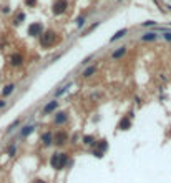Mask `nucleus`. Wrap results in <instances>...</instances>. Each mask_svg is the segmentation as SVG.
Instances as JSON below:
<instances>
[{
	"mask_svg": "<svg viewBox=\"0 0 171 183\" xmlns=\"http://www.w3.org/2000/svg\"><path fill=\"white\" fill-rule=\"evenodd\" d=\"M67 163H68V157L65 155V153H55V155H52V158H50V165H52L55 170H62V168H65Z\"/></svg>",
	"mask_w": 171,
	"mask_h": 183,
	"instance_id": "f257e3e1",
	"label": "nucleus"
},
{
	"mask_svg": "<svg viewBox=\"0 0 171 183\" xmlns=\"http://www.w3.org/2000/svg\"><path fill=\"white\" fill-rule=\"evenodd\" d=\"M55 42H57V33H55V32L48 30V32H45V33H42V37H40L42 47H45V48H50V47L55 45Z\"/></svg>",
	"mask_w": 171,
	"mask_h": 183,
	"instance_id": "f03ea898",
	"label": "nucleus"
},
{
	"mask_svg": "<svg viewBox=\"0 0 171 183\" xmlns=\"http://www.w3.org/2000/svg\"><path fill=\"white\" fill-rule=\"evenodd\" d=\"M67 142H68V133H67V132L58 130V132L53 133V143H55V145L62 147V145H65Z\"/></svg>",
	"mask_w": 171,
	"mask_h": 183,
	"instance_id": "7ed1b4c3",
	"label": "nucleus"
},
{
	"mask_svg": "<svg viewBox=\"0 0 171 183\" xmlns=\"http://www.w3.org/2000/svg\"><path fill=\"white\" fill-rule=\"evenodd\" d=\"M67 7H68V2L67 0H55V4H53V13L55 15H62L63 12L67 10Z\"/></svg>",
	"mask_w": 171,
	"mask_h": 183,
	"instance_id": "20e7f679",
	"label": "nucleus"
},
{
	"mask_svg": "<svg viewBox=\"0 0 171 183\" xmlns=\"http://www.w3.org/2000/svg\"><path fill=\"white\" fill-rule=\"evenodd\" d=\"M42 32H43V27H42V23H32V25L28 27V35H32V37L42 35Z\"/></svg>",
	"mask_w": 171,
	"mask_h": 183,
	"instance_id": "39448f33",
	"label": "nucleus"
},
{
	"mask_svg": "<svg viewBox=\"0 0 171 183\" xmlns=\"http://www.w3.org/2000/svg\"><path fill=\"white\" fill-rule=\"evenodd\" d=\"M95 145H96L98 148H96V150L93 152V155H96L98 158H100V157H103V152L106 150V148H108V143H106V140H100V142H98V143H95Z\"/></svg>",
	"mask_w": 171,
	"mask_h": 183,
	"instance_id": "423d86ee",
	"label": "nucleus"
},
{
	"mask_svg": "<svg viewBox=\"0 0 171 183\" xmlns=\"http://www.w3.org/2000/svg\"><path fill=\"white\" fill-rule=\"evenodd\" d=\"M58 107V102L57 100H52L50 103H47L45 107H43V110H42V113L43 115H48V113H52V112H55V108Z\"/></svg>",
	"mask_w": 171,
	"mask_h": 183,
	"instance_id": "0eeeda50",
	"label": "nucleus"
},
{
	"mask_svg": "<svg viewBox=\"0 0 171 183\" xmlns=\"http://www.w3.org/2000/svg\"><path fill=\"white\" fill-rule=\"evenodd\" d=\"M130 127H131V120H130V117L121 118V122H120V125H118L120 130H128Z\"/></svg>",
	"mask_w": 171,
	"mask_h": 183,
	"instance_id": "6e6552de",
	"label": "nucleus"
},
{
	"mask_svg": "<svg viewBox=\"0 0 171 183\" xmlns=\"http://www.w3.org/2000/svg\"><path fill=\"white\" fill-rule=\"evenodd\" d=\"M67 120H68V115H67V113H63V112L58 113L57 117H55V123H57V125H63Z\"/></svg>",
	"mask_w": 171,
	"mask_h": 183,
	"instance_id": "1a4fd4ad",
	"label": "nucleus"
},
{
	"mask_svg": "<svg viewBox=\"0 0 171 183\" xmlns=\"http://www.w3.org/2000/svg\"><path fill=\"white\" fill-rule=\"evenodd\" d=\"M42 140H43V145H45V147H50V145L53 143V135L52 133H43Z\"/></svg>",
	"mask_w": 171,
	"mask_h": 183,
	"instance_id": "9d476101",
	"label": "nucleus"
},
{
	"mask_svg": "<svg viewBox=\"0 0 171 183\" xmlns=\"http://www.w3.org/2000/svg\"><path fill=\"white\" fill-rule=\"evenodd\" d=\"M12 65L13 67H20L22 63H23V58H22V55H18V53H17V55H12Z\"/></svg>",
	"mask_w": 171,
	"mask_h": 183,
	"instance_id": "9b49d317",
	"label": "nucleus"
},
{
	"mask_svg": "<svg viewBox=\"0 0 171 183\" xmlns=\"http://www.w3.org/2000/svg\"><path fill=\"white\" fill-rule=\"evenodd\" d=\"M156 38H158V35H156L155 32H148V33H145V35L141 37L143 42H151V40H156Z\"/></svg>",
	"mask_w": 171,
	"mask_h": 183,
	"instance_id": "f8f14e48",
	"label": "nucleus"
},
{
	"mask_svg": "<svg viewBox=\"0 0 171 183\" xmlns=\"http://www.w3.org/2000/svg\"><path fill=\"white\" fill-rule=\"evenodd\" d=\"M125 53H126V48H125V47H121V48H118V50H115L111 57H113L115 60H116V58H121V57H123Z\"/></svg>",
	"mask_w": 171,
	"mask_h": 183,
	"instance_id": "ddd939ff",
	"label": "nucleus"
},
{
	"mask_svg": "<svg viewBox=\"0 0 171 183\" xmlns=\"http://www.w3.org/2000/svg\"><path fill=\"white\" fill-rule=\"evenodd\" d=\"M95 72H96V67H95V65H93V67H88L87 70L83 72V77H85V78H90V77L93 75Z\"/></svg>",
	"mask_w": 171,
	"mask_h": 183,
	"instance_id": "4468645a",
	"label": "nucleus"
},
{
	"mask_svg": "<svg viewBox=\"0 0 171 183\" xmlns=\"http://www.w3.org/2000/svg\"><path fill=\"white\" fill-rule=\"evenodd\" d=\"M125 33H126V30H125V28H123V30H120V32H116V33H115V35L111 37V40H110V42H116L118 38H121V37H123Z\"/></svg>",
	"mask_w": 171,
	"mask_h": 183,
	"instance_id": "2eb2a0df",
	"label": "nucleus"
},
{
	"mask_svg": "<svg viewBox=\"0 0 171 183\" xmlns=\"http://www.w3.org/2000/svg\"><path fill=\"white\" fill-rule=\"evenodd\" d=\"M83 143H85V145H93V143H96V142H95L93 137L87 135V137H83Z\"/></svg>",
	"mask_w": 171,
	"mask_h": 183,
	"instance_id": "dca6fc26",
	"label": "nucleus"
},
{
	"mask_svg": "<svg viewBox=\"0 0 171 183\" xmlns=\"http://www.w3.org/2000/svg\"><path fill=\"white\" fill-rule=\"evenodd\" d=\"M32 130H33V127H32V125H28V127H23V130H22V137H27L28 133H32Z\"/></svg>",
	"mask_w": 171,
	"mask_h": 183,
	"instance_id": "f3484780",
	"label": "nucleus"
},
{
	"mask_svg": "<svg viewBox=\"0 0 171 183\" xmlns=\"http://www.w3.org/2000/svg\"><path fill=\"white\" fill-rule=\"evenodd\" d=\"M13 88H15V85H7L4 88V95H10L12 92H13Z\"/></svg>",
	"mask_w": 171,
	"mask_h": 183,
	"instance_id": "a211bd4d",
	"label": "nucleus"
},
{
	"mask_svg": "<svg viewBox=\"0 0 171 183\" xmlns=\"http://www.w3.org/2000/svg\"><path fill=\"white\" fill-rule=\"evenodd\" d=\"M15 150H17V147H15V145H12V147L8 148V155H10V157H12V155L15 153Z\"/></svg>",
	"mask_w": 171,
	"mask_h": 183,
	"instance_id": "6ab92c4d",
	"label": "nucleus"
},
{
	"mask_svg": "<svg viewBox=\"0 0 171 183\" xmlns=\"http://www.w3.org/2000/svg\"><path fill=\"white\" fill-rule=\"evenodd\" d=\"M25 4L27 5H30V7H33L37 4V0H25Z\"/></svg>",
	"mask_w": 171,
	"mask_h": 183,
	"instance_id": "aec40b11",
	"label": "nucleus"
},
{
	"mask_svg": "<svg viewBox=\"0 0 171 183\" xmlns=\"http://www.w3.org/2000/svg\"><path fill=\"white\" fill-rule=\"evenodd\" d=\"M23 18H25V15H23V13H18V17H17V23H20Z\"/></svg>",
	"mask_w": 171,
	"mask_h": 183,
	"instance_id": "412c9836",
	"label": "nucleus"
},
{
	"mask_svg": "<svg viewBox=\"0 0 171 183\" xmlns=\"http://www.w3.org/2000/svg\"><path fill=\"white\" fill-rule=\"evenodd\" d=\"M165 40H168V42H171V32H168V33H165Z\"/></svg>",
	"mask_w": 171,
	"mask_h": 183,
	"instance_id": "4be33fe9",
	"label": "nucleus"
},
{
	"mask_svg": "<svg viewBox=\"0 0 171 183\" xmlns=\"http://www.w3.org/2000/svg\"><path fill=\"white\" fill-rule=\"evenodd\" d=\"M67 88H68V87H62V88L57 92V95H62V93H65V90H67Z\"/></svg>",
	"mask_w": 171,
	"mask_h": 183,
	"instance_id": "5701e85b",
	"label": "nucleus"
},
{
	"mask_svg": "<svg viewBox=\"0 0 171 183\" xmlns=\"http://www.w3.org/2000/svg\"><path fill=\"white\" fill-rule=\"evenodd\" d=\"M33 183H47V182H43V180H35Z\"/></svg>",
	"mask_w": 171,
	"mask_h": 183,
	"instance_id": "b1692460",
	"label": "nucleus"
},
{
	"mask_svg": "<svg viewBox=\"0 0 171 183\" xmlns=\"http://www.w3.org/2000/svg\"><path fill=\"white\" fill-rule=\"evenodd\" d=\"M4 105H5V102H4V100H0V107H4Z\"/></svg>",
	"mask_w": 171,
	"mask_h": 183,
	"instance_id": "393cba45",
	"label": "nucleus"
}]
</instances>
